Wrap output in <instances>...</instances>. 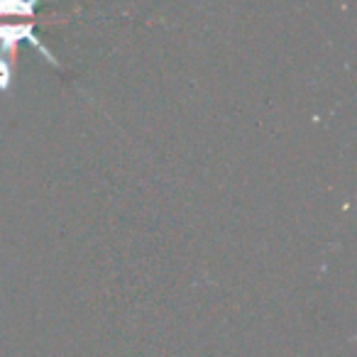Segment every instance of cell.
I'll return each instance as SVG.
<instances>
[{"label": "cell", "mask_w": 357, "mask_h": 357, "mask_svg": "<svg viewBox=\"0 0 357 357\" xmlns=\"http://www.w3.org/2000/svg\"><path fill=\"white\" fill-rule=\"evenodd\" d=\"M20 42H30L42 54V59H47L52 66H61L59 59L54 56V52L35 35L32 20H0V91L3 93H8L13 89V61H15Z\"/></svg>", "instance_id": "cell-1"}, {"label": "cell", "mask_w": 357, "mask_h": 357, "mask_svg": "<svg viewBox=\"0 0 357 357\" xmlns=\"http://www.w3.org/2000/svg\"><path fill=\"white\" fill-rule=\"evenodd\" d=\"M40 0H0V20H35Z\"/></svg>", "instance_id": "cell-2"}]
</instances>
